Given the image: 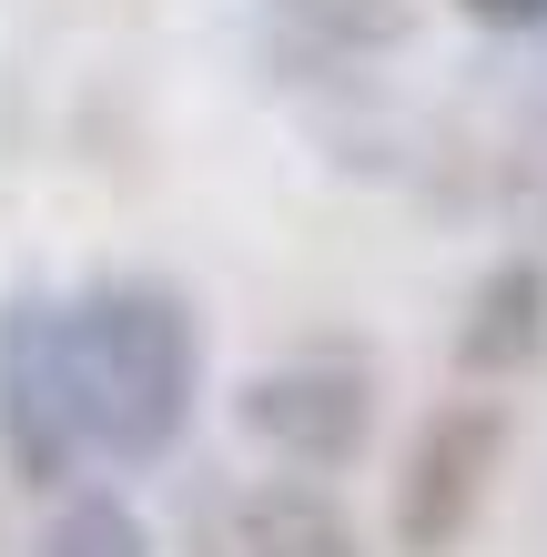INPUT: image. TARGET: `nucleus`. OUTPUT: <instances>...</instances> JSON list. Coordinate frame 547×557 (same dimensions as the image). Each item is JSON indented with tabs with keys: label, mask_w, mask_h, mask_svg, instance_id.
Listing matches in <instances>:
<instances>
[{
	"label": "nucleus",
	"mask_w": 547,
	"mask_h": 557,
	"mask_svg": "<svg viewBox=\"0 0 547 557\" xmlns=\"http://www.w3.org/2000/svg\"><path fill=\"white\" fill-rule=\"evenodd\" d=\"M192 366H203V345H192L173 284H91L82 305H61V375H72L82 456L152 467L192 416Z\"/></svg>",
	"instance_id": "f257e3e1"
},
{
	"label": "nucleus",
	"mask_w": 547,
	"mask_h": 557,
	"mask_svg": "<svg viewBox=\"0 0 547 557\" xmlns=\"http://www.w3.org/2000/svg\"><path fill=\"white\" fill-rule=\"evenodd\" d=\"M497 446H507V416L487 396H457L426 416L406 476H396V537L406 557H446L467 537V517L487 507V476H497Z\"/></svg>",
	"instance_id": "f03ea898"
},
{
	"label": "nucleus",
	"mask_w": 547,
	"mask_h": 557,
	"mask_svg": "<svg viewBox=\"0 0 547 557\" xmlns=\"http://www.w3.org/2000/svg\"><path fill=\"white\" fill-rule=\"evenodd\" d=\"M0 456L21 486H61V467L82 456L72 375H61V305L0 314Z\"/></svg>",
	"instance_id": "7ed1b4c3"
},
{
	"label": "nucleus",
	"mask_w": 547,
	"mask_h": 557,
	"mask_svg": "<svg viewBox=\"0 0 547 557\" xmlns=\"http://www.w3.org/2000/svg\"><path fill=\"white\" fill-rule=\"evenodd\" d=\"M244 425L274 456H304V467H345L375 425V385L356 355H284L244 385Z\"/></svg>",
	"instance_id": "20e7f679"
},
{
	"label": "nucleus",
	"mask_w": 547,
	"mask_h": 557,
	"mask_svg": "<svg viewBox=\"0 0 547 557\" xmlns=\"http://www.w3.org/2000/svg\"><path fill=\"white\" fill-rule=\"evenodd\" d=\"M192 557H356V528L335 517V497H314L295 476H253L234 497L203 507Z\"/></svg>",
	"instance_id": "39448f33"
},
{
	"label": "nucleus",
	"mask_w": 547,
	"mask_h": 557,
	"mask_svg": "<svg viewBox=\"0 0 547 557\" xmlns=\"http://www.w3.org/2000/svg\"><path fill=\"white\" fill-rule=\"evenodd\" d=\"M537 345H547V264H497L476 314H467V335H457V366L467 375H518Z\"/></svg>",
	"instance_id": "423d86ee"
},
{
	"label": "nucleus",
	"mask_w": 547,
	"mask_h": 557,
	"mask_svg": "<svg viewBox=\"0 0 547 557\" xmlns=\"http://www.w3.org/2000/svg\"><path fill=\"white\" fill-rule=\"evenodd\" d=\"M41 557H152V537H142V517L122 507V497H72V507L51 517Z\"/></svg>",
	"instance_id": "0eeeda50"
},
{
	"label": "nucleus",
	"mask_w": 547,
	"mask_h": 557,
	"mask_svg": "<svg viewBox=\"0 0 547 557\" xmlns=\"http://www.w3.org/2000/svg\"><path fill=\"white\" fill-rule=\"evenodd\" d=\"M314 41H396V21H406V0H284Z\"/></svg>",
	"instance_id": "6e6552de"
},
{
	"label": "nucleus",
	"mask_w": 547,
	"mask_h": 557,
	"mask_svg": "<svg viewBox=\"0 0 547 557\" xmlns=\"http://www.w3.org/2000/svg\"><path fill=\"white\" fill-rule=\"evenodd\" d=\"M467 11L487 21V30H537V21H547V0H467Z\"/></svg>",
	"instance_id": "1a4fd4ad"
}]
</instances>
